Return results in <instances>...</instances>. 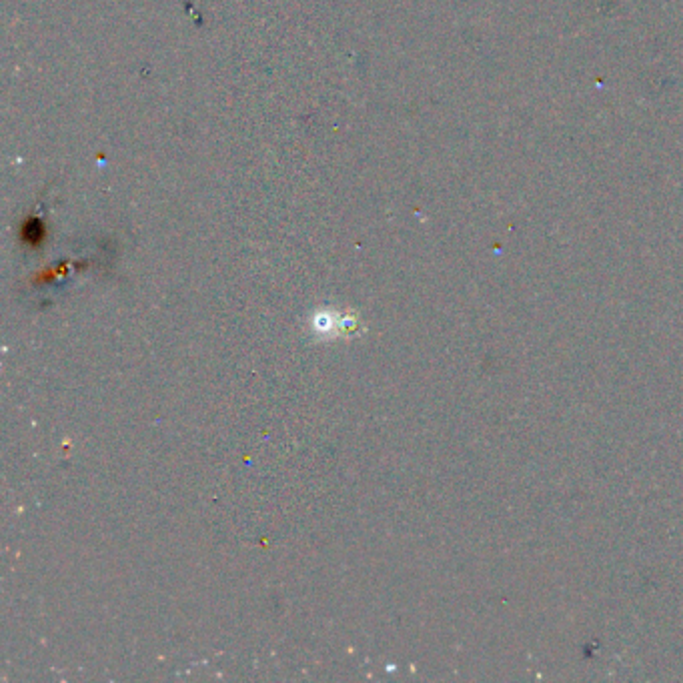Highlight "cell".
<instances>
[{
  "label": "cell",
  "instance_id": "6da1fadb",
  "mask_svg": "<svg viewBox=\"0 0 683 683\" xmlns=\"http://www.w3.org/2000/svg\"><path fill=\"white\" fill-rule=\"evenodd\" d=\"M45 225L39 221V219H31L25 227H23V239L29 243V245H33V247H37V245H41L43 241H45Z\"/></svg>",
  "mask_w": 683,
  "mask_h": 683
}]
</instances>
